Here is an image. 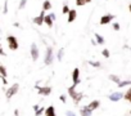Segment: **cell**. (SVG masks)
<instances>
[{
  "label": "cell",
  "instance_id": "8d00e7d4",
  "mask_svg": "<svg viewBox=\"0 0 131 116\" xmlns=\"http://www.w3.org/2000/svg\"><path fill=\"white\" fill-rule=\"evenodd\" d=\"M19 115V111L18 110H14V116H18Z\"/></svg>",
  "mask_w": 131,
  "mask_h": 116
},
{
  "label": "cell",
  "instance_id": "30bf717a",
  "mask_svg": "<svg viewBox=\"0 0 131 116\" xmlns=\"http://www.w3.org/2000/svg\"><path fill=\"white\" fill-rule=\"evenodd\" d=\"M114 20V16L113 14H104L102 18H100V25H108L111 23V21Z\"/></svg>",
  "mask_w": 131,
  "mask_h": 116
},
{
  "label": "cell",
  "instance_id": "3957f363",
  "mask_svg": "<svg viewBox=\"0 0 131 116\" xmlns=\"http://www.w3.org/2000/svg\"><path fill=\"white\" fill-rule=\"evenodd\" d=\"M18 90H19V84H13L12 86H9L8 88V90L5 92V95H7V99H10L13 95H16L17 93H18Z\"/></svg>",
  "mask_w": 131,
  "mask_h": 116
},
{
  "label": "cell",
  "instance_id": "6da1fadb",
  "mask_svg": "<svg viewBox=\"0 0 131 116\" xmlns=\"http://www.w3.org/2000/svg\"><path fill=\"white\" fill-rule=\"evenodd\" d=\"M68 94H70L71 99H72L76 104H77V103H80V102H81V99L84 98V94H82V93L76 92V85H73V84H72V86H70V88H68Z\"/></svg>",
  "mask_w": 131,
  "mask_h": 116
},
{
  "label": "cell",
  "instance_id": "ab89813d",
  "mask_svg": "<svg viewBox=\"0 0 131 116\" xmlns=\"http://www.w3.org/2000/svg\"><path fill=\"white\" fill-rule=\"evenodd\" d=\"M128 11H130V13H131V4L128 5Z\"/></svg>",
  "mask_w": 131,
  "mask_h": 116
},
{
  "label": "cell",
  "instance_id": "e0dca14e",
  "mask_svg": "<svg viewBox=\"0 0 131 116\" xmlns=\"http://www.w3.org/2000/svg\"><path fill=\"white\" fill-rule=\"evenodd\" d=\"M94 36H95V40H96V43L99 45H103L104 44V37L103 36H100L99 34H94Z\"/></svg>",
  "mask_w": 131,
  "mask_h": 116
},
{
  "label": "cell",
  "instance_id": "484cf974",
  "mask_svg": "<svg viewBox=\"0 0 131 116\" xmlns=\"http://www.w3.org/2000/svg\"><path fill=\"white\" fill-rule=\"evenodd\" d=\"M102 54L105 57V58H109V55H111V53H109V50L105 48V49H103V52H102Z\"/></svg>",
  "mask_w": 131,
  "mask_h": 116
},
{
  "label": "cell",
  "instance_id": "f1b7e54d",
  "mask_svg": "<svg viewBox=\"0 0 131 116\" xmlns=\"http://www.w3.org/2000/svg\"><path fill=\"white\" fill-rule=\"evenodd\" d=\"M3 13L7 14L8 13V0H5V3H4V9H3Z\"/></svg>",
  "mask_w": 131,
  "mask_h": 116
},
{
  "label": "cell",
  "instance_id": "7a4b0ae2",
  "mask_svg": "<svg viewBox=\"0 0 131 116\" xmlns=\"http://www.w3.org/2000/svg\"><path fill=\"white\" fill-rule=\"evenodd\" d=\"M53 60H54L53 48H51V46H48V48H46V53H45V58H44V63H45L46 66H49V65L53 63Z\"/></svg>",
  "mask_w": 131,
  "mask_h": 116
},
{
  "label": "cell",
  "instance_id": "836d02e7",
  "mask_svg": "<svg viewBox=\"0 0 131 116\" xmlns=\"http://www.w3.org/2000/svg\"><path fill=\"white\" fill-rule=\"evenodd\" d=\"M50 17H51V20H53V21H55V18H57L55 13H50Z\"/></svg>",
  "mask_w": 131,
  "mask_h": 116
},
{
  "label": "cell",
  "instance_id": "8fae6325",
  "mask_svg": "<svg viewBox=\"0 0 131 116\" xmlns=\"http://www.w3.org/2000/svg\"><path fill=\"white\" fill-rule=\"evenodd\" d=\"M88 106V108L89 110H91V111H95L96 108H99L100 107V102L98 101V99H95V101H91L89 104H86Z\"/></svg>",
  "mask_w": 131,
  "mask_h": 116
},
{
  "label": "cell",
  "instance_id": "74e56055",
  "mask_svg": "<svg viewBox=\"0 0 131 116\" xmlns=\"http://www.w3.org/2000/svg\"><path fill=\"white\" fill-rule=\"evenodd\" d=\"M91 44H93V45H98V43H96V40H91Z\"/></svg>",
  "mask_w": 131,
  "mask_h": 116
},
{
  "label": "cell",
  "instance_id": "2e32d148",
  "mask_svg": "<svg viewBox=\"0 0 131 116\" xmlns=\"http://www.w3.org/2000/svg\"><path fill=\"white\" fill-rule=\"evenodd\" d=\"M0 75L3 76V79H7V76H8V72H7V69L0 63Z\"/></svg>",
  "mask_w": 131,
  "mask_h": 116
},
{
  "label": "cell",
  "instance_id": "7402d4cb",
  "mask_svg": "<svg viewBox=\"0 0 131 116\" xmlns=\"http://www.w3.org/2000/svg\"><path fill=\"white\" fill-rule=\"evenodd\" d=\"M63 55H64V48H60V49L58 50V54H57V58H58L59 62L63 60Z\"/></svg>",
  "mask_w": 131,
  "mask_h": 116
},
{
  "label": "cell",
  "instance_id": "9a60e30c",
  "mask_svg": "<svg viewBox=\"0 0 131 116\" xmlns=\"http://www.w3.org/2000/svg\"><path fill=\"white\" fill-rule=\"evenodd\" d=\"M53 20H51V17H50V14H45V18H44V23L46 25V26H49V27H53Z\"/></svg>",
  "mask_w": 131,
  "mask_h": 116
},
{
  "label": "cell",
  "instance_id": "f35d334b",
  "mask_svg": "<svg viewBox=\"0 0 131 116\" xmlns=\"http://www.w3.org/2000/svg\"><path fill=\"white\" fill-rule=\"evenodd\" d=\"M84 2H85V3L88 4V3H91V0H84Z\"/></svg>",
  "mask_w": 131,
  "mask_h": 116
},
{
  "label": "cell",
  "instance_id": "603a6c76",
  "mask_svg": "<svg viewBox=\"0 0 131 116\" xmlns=\"http://www.w3.org/2000/svg\"><path fill=\"white\" fill-rule=\"evenodd\" d=\"M89 65L93 67H102V63L99 61H89Z\"/></svg>",
  "mask_w": 131,
  "mask_h": 116
},
{
  "label": "cell",
  "instance_id": "b9f144b4",
  "mask_svg": "<svg viewBox=\"0 0 131 116\" xmlns=\"http://www.w3.org/2000/svg\"><path fill=\"white\" fill-rule=\"evenodd\" d=\"M130 50H131V46H130Z\"/></svg>",
  "mask_w": 131,
  "mask_h": 116
},
{
  "label": "cell",
  "instance_id": "5b68a950",
  "mask_svg": "<svg viewBox=\"0 0 131 116\" xmlns=\"http://www.w3.org/2000/svg\"><path fill=\"white\" fill-rule=\"evenodd\" d=\"M30 52H31V57H32V61L34 62H36L37 60H39V46H37V44L36 43H32L31 44V48H30Z\"/></svg>",
  "mask_w": 131,
  "mask_h": 116
},
{
  "label": "cell",
  "instance_id": "d6a6232c",
  "mask_svg": "<svg viewBox=\"0 0 131 116\" xmlns=\"http://www.w3.org/2000/svg\"><path fill=\"white\" fill-rule=\"evenodd\" d=\"M59 99H60L63 103H66V102H67V98H66V95H64V94H62V95L59 97Z\"/></svg>",
  "mask_w": 131,
  "mask_h": 116
},
{
  "label": "cell",
  "instance_id": "44dd1931",
  "mask_svg": "<svg viewBox=\"0 0 131 116\" xmlns=\"http://www.w3.org/2000/svg\"><path fill=\"white\" fill-rule=\"evenodd\" d=\"M109 80L113 81V83H116V84H118V83L121 81V78L117 76V75H113V74H112V75H109Z\"/></svg>",
  "mask_w": 131,
  "mask_h": 116
},
{
  "label": "cell",
  "instance_id": "4dcf8cb0",
  "mask_svg": "<svg viewBox=\"0 0 131 116\" xmlns=\"http://www.w3.org/2000/svg\"><path fill=\"white\" fill-rule=\"evenodd\" d=\"M66 116H76V113L73 112V111H66Z\"/></svg>",
  "mask_w": 131,
  "mask_h": 116
},
{
  "label": "cell",
  "instance_id": "7c38bea8",
  "mask_svg": "<svg viewBox=\"0 0 131 116\" xmlns=\"http://www.w3.org/2000/svg\"><path fill=\"white\" fill-rule=\"evenodd\" d=\"M76 17H77V12H76V9H70V12H68V18H67L68 23L73 22V21L76 20Z\"/></svg>",
  "mask_w": 131,
  "mask_h": 116
},
{
  "label": "cell",
  "instance_id": "d6986e66",
  "mask_svg": "<svg viewBox=\"0 0 131 116\" xmlns=\"http://www.w3.org/2000/svg\"><path fill=\"white\" fill-rule=\"evenodd\" d=\"M123 98H125L127 102H130V103H131V86H130V88L127 89V92L123 94Z\"/></svg>",
  "mask_w": 131,
  "mask_h": 116
},
{
  "label": "cell",
  "instance_id": "f546056e",
  "mask_svg": "<svg viewBox=\"0 0 131 116\" xmlns=\"http://www.w3.org/2000/svg\"><path fill=\"white\" fill-rule=\"evenodd\" d=\"M86 3L84 2V0H76V5L77 7H82V5H85Z\"/></svg>",
  "mask_w": 131,
  "mask_h": 116
},
{
  "label": "cell",
  "instance_id": "4fadbf2b",
  "mask_svg": "<svg viewBox=\"0 0 131 116\" xmlns=\"http://www.w3.org/2000/svg\"><path fill=\"white\" fill-rule=\"evenodd\" d=\"M93 115V111L88 108V106H84L80 108V116H91Z\"/></svg>",
  "mask_w": 131,
  "mask_h": 116
},
{
  "label": "cell",
  "instance_id": "d590c367",
  "mask_svg": "<svg viewBox=\"0 0 131 116\" xmlns=\"http://www.w3.org/2000/svg\"><path fill=\"white\" fill-rule=\"evenodd\" d=\"M13 26H14V27H21V25H19L18 22H14V23H13Z\"/></svg>",
  "mask_w": 131,
  "mask_h": 116
},
{
  "label": "cell",
  "instance_id": "1f68e13d",
  "mask_svg": "<svg viewBox=\"0 0 131 116\" xmlns=\"http://www.w3.org/2000/svg\"><path fill=\"white\" fill-rule=\"evenodd\" d=\"M0 55H4V57L7 55V53L4 52V49H3V46H2V44H0Z\"/></svg>",
  "mask_w": 131,
  "mask_h": 116
},
{
  "label": "cell",
  "instance_id": "5bb4252c",
  "mask_svg": "<svg viewBox=\"0 0 131 116\" xmlns=\"http://www.w3.org/2000/svg\"><path fill=\"white\" fill-rule=\"evenodd\" d=\"M44 113H45V116H57V115H55V108H54V106L46 107Z\"/></svg>",
  "mask_w": 131,
  "mask_h": 116
},
{
  "label": "cell",
  "instance_id": "ba28073f",
  "mask_svg": "<svg viewBox=\"0 0 131 116\" xmlns=\"http://www.w3.org/2000/svg\"><path fill=\"white\" fill-rule=\"evenodd\" d=\"M44 18H45V11H41V13L34 18V23L37 26H41V25H44Z\"/></svg>",
  "mask_w": 131,
  "mask_h": 116
},
{
  "label": "cell",
  "instance_id": "83f0119b",
  "mask_svg": "<svg viewBox=\"0 0 131 116\" xmlns=\"http://www.w3.org/2000/svg\"><path fill=\"white\" fill-rule=\"evenodd\" d=\"M113 30H114V31H119V30H121V26H119V23L114 22V23H113Z\"/></svg>",
  "mask_w": 131,
  "mask_h": 116
},
{
  "label": "cell",
  "instance_id": "52a82bcc",
  "mask_svg": "<svg viewBox=\"0 0 131 116\" xmlns=\"http://www.w3.org/2000/svg\"><path fill=\"white\" fill-rule=\"evenodd\" d=\"M72 81H73V85H79L80 84V69L76 67L72 72Z\"/></svg>",
  "mask_w": 131,
  "mask_h": 116
},
{
  "label": "cell",
  "instance_id": "d4e9b609",
  "mask_svg": "<svg viewBox=\"0 0 131 116\" xmlns=\"http://www.w3.org/2000/svg\"><path fill=\"white\" fill-rule=\"evenodd\" d=\"M27 2H28V0H21V3H19V7H18V9H23V8L26 7Z\"/></svg>",
  "mask_w": 131,
  "mask_h": 116
},
{
  "label": "cell",
  "instance_id": "e575fe53",
  "mask_svg": "<svg viewBox=\"0 0 131 116\" xmlns=\"http://www.w3.org/2000/svg\"><path fill=\"white\" fill-rule=\"evenodd\" d=\"M32 108H34V111H35V112H36V111H37V110H39V108H40V106H39V104H35V106H34V107H32Z\"/></svg>",
  "mask_w": 131,
  "mask_h": 116
},
{
  "label": "cell",
  "instance_id": "8992f818",
  "mask_svg": "<svg viewBox=\"0 0 131 116\" xmlns=\"http://www.w3.org/2000/svg\"><path fill=\"white\" fill-rule=\"evenodd\" d=\"M35 89H37V93L40 95H44V97H48L51 93V88L50 86H39V84H36Z\"/></svg>",
  "mask_w": 131,
  "mask_h": 116
},
{
  "label": "cell",
  "instance_id": "9c48e42d",
  "mask_svg": "<svg viewBox=\"0 0 131 116\" xmlns=\"http://www.w3.org/2000/svg\"><path fill=\"white\" fill-rule=\"evenodd\" d=\"M108 98H109V101H112V102H118V101H121V99L123 98V93H121V92H114V93H112Z\"/></svg>",
  "mask_w": 131,
  "mask_h": 116
},
{
  "label": "cell",
  "instance_id": "cb8c5ba5",
  "mask_svg": "<svg viewBox=\"0 0 131 116\" xmlns=\"http://www.w3.org/2000/svg\"><path fill=\"white\" fill-rule=\"evenodd\" d=\"M44 112H45V108H44V107H40V108L35 112V116H41Z\"/></svg>",
  "mask_w": 131,
  "mask_h": 116
},
{
  "label": "cell",
  "instance_id": "ffe728a7",
  "mask_svg": "<svg viewBox=\"0 0 131 116\" xmlns=\"http://www.w3.org/2000/svg\"><path fill=\"white\" fill-rule=\"evenodd\" d=\"M50 8H51V3L49 2V0H45V2L42 3V11L46 12V11H49Z\"/></svg>",
  "mask_w": 131,
  "mask_h": 116
},
{
  "label": "cell",
  "instance_id": "4316f807",
  "mask_svg": "<svg viewBox=\"0 0 131 116\" xmlns=\"http://www.w3.org/2000/svg\"><path fill=\"white\" fill-rule=\"evenodd\" d=\"M62 12H63L64 14H68V12H70V8H68V5H63V8H62Z\"/></svg>",
  "mask_w": 131,
  "mask_h": 116
},
{
  "label": "cell",
  "instance_id": "277c9868",
  "mask_svg": "<svg viewBox=\"0 0 131 116\" xmlns=\"http://www.w3.org/2000/svg\"><path fill=\"white\" fill-rule=\"evenodd\" d=\"M7 41H8V46H9L10 50H17V49H18V40H17L16 36L9 35V36L7 37Z\"/></svg>",
  "mask_w": 131,
  "mask_h": 116
},
{
  "label": "cell",
  "instance_id": "ac0fdd59",
  "mask_svg": "<svg viewBox=\"0 0 131 116\" xmlns=\"http://www.w3.org/2000/svg\"><path fill=\"white\" fill-rule=\"evenodd\" d=\"M119 88H123V86H128V85H131V80H121L118 84H117Z\"/></svg>",
  "mask_w": 131,
  "mask_h": 116
},
{
  "label": "cell",
  "instance_id": "60d3db41",
  "mask_svg": "<svg viewBox=\"0 0 131 116\" xmlns=\"http://www.w3.org/2000/svg\"><path fill=\"white\" fill-rule=\"evenodd\" d=\"M130 113H131V110H130Z\"/></svg>",
  "mask_w": 131,
  "mask_h": 116
}]
</instances>
